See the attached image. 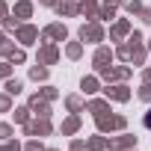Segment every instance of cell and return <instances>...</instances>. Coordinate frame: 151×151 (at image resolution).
I'll use <instances>...</instances> for the list:
<instances>
[{
	"label": "cell",
	"mask_w": 151,
	"mask_h": 151,
	"mask_svg": "<svg viewBox=\"0 0 151 151\" xmlns=\"http://www.w3.org/2000/svg\"><path fill=\"white\" fill-rule=\"evenodd\" d=\"M145 124H148V127H151V113H148V119H145Z\"/></svg>",
	"instance_id": "6da1fadb"
}]
</instances>
